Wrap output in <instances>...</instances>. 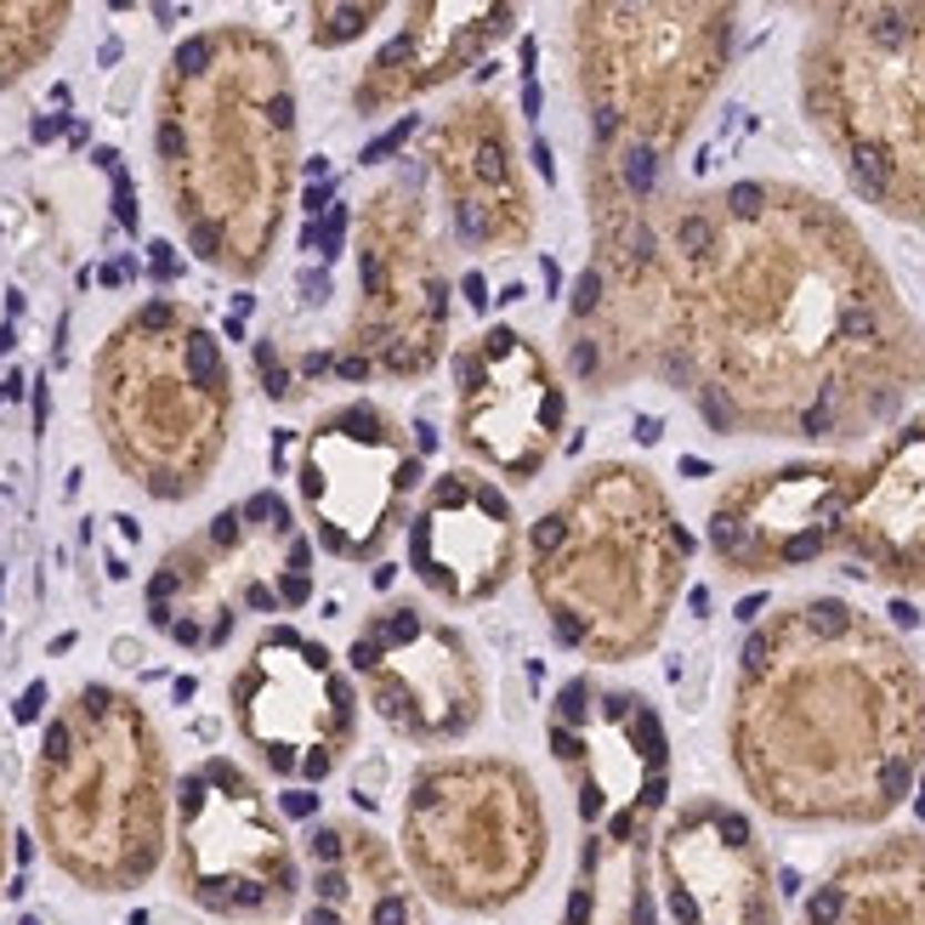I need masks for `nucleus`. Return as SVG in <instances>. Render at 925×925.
Segmentation results:
<instances>
[{
    "instance_id": "nucleus-1",
    "label": "nucleus",
    "mask_w": 925,
    "mask_h": 925,
    "mask_svg": "<svg viewBox=\"0 0 925 925\" xmlns=\"http://www.w3.org/2000/svg\"><path fill=\"white\" fill-rule=\"evenodd\" d=\"M664 380L693 393L715 431L852 437L897 415L925 375L868 245L823 200L733 182L721 200L675 205Z\"/></svg>"
},
{
    "instance_id": "nucleus-2",
    "label": "nucleus",
    "mask_w": 925,
    "mask_h": 925,
    "mask_svg": "<svg viewBox=\"0 0 925 925\" xmlns=\"http://www.w3.org/2000/svg\"><path fill=\"white\" fill-rule=\"evenodd\" d=\"M919 755V670L852 602L812 597L750 630L733 761L761 806L801 823H874L914 790Z\"/></svg>"
},
{
    "instance_id": "nucleus-3",
    "label": "nucleus",
    "mask_w": 925,
    "mask_h": 925,
    "mask_svg": "<svg viewBox=\"0 0 925 925\" xmlns=\"http://www.w3.org/2000/svg\"><path fill=\"white\" fill-rule=\"evenodd\" d=\"M154 171L187 251L227 278H262L302 182V91L256 23L176 40L154 91Z\"/></svg>"
},
{
    "instance_id": "nucleus-4",
    "label": "nucleus",
    "mask_w": 925,
    "mask_h": 925,
    "mask_svg": "<svg viewBox=\"0 0 925 925\" xmlns=\"http://www.w3.org/2000/svg\"><path fill=\"white\" fill-rule=\"evenodd\" d=\"M171 755L136 693L85 681L40 733L29 766L34 835L63 881L120 897L171 852Z\"/></svg>"
},
{
    "instance_id": "nucleus-5",
    "label": "nucleus",
    "mask_w": 925,
    "mask_h": 925,
    "mask_svg": "<svg viewBox=\"0 0 925 925\" xmlns=\"http://www.w3.org/2000/svg\"><path fill=\"white\" fill-rule=\"evenodd\" d=\"M688 551L693 540L659 482L642 466L602 460L533 522L528 579L562 648L619 664L659 642Z\"/></svg>"
},
{
    "instance_id": "nucleus-6",
    "label": "nucleus",
    "mask_w": 925,
    "mask_h": 925,
    "mask_svg": "<svg viewBox=\"0 0 925 925\" xmlns=\"http://www.w3.org/2000/svg\"><path fill=\"white\" fill-rule=\"evenodd\" d=\"M91 420L109 460L149 500H193L233 431V369L200 307L136 302L91 358Z\"/></svg>"
},
{
    "instance_id": "nucleus-7",
    "label": "nucleus",
    "mask_w": 925,
    "mask_h": 925,
    "mask_svg": "<svg viewBox=\"0 0 925 925\" xmlns=\"http://www.w3.org/2000/svg\"><path fill=\"white\" fill-rule=\"evenodd\" d=\"M551 823L533 777L506 755H431L409 772L398 857L415 892L455 914H500L533 892Z\"/></svg>"
},
{
    "instance_id": "nucleus-8",
    "label": "nucleus",
    "mask_w": 925,
    "mask_h": 925,
    "mask_svg": "<svg viewBox=\"0 0 925 925\" xmlns=\"http://www.w3.org/2000/svg\"><path fill=\"white\" fill-rule=\"evenodd\" d=\"M733 52L726 7H579L573 80L597 154H670L693 131Z\"/></svg>"
},
{
    "instance_id": "nucleus-9",
    "label": "nucleus",
    "mask_w": 925,
    "mask_h": 925,
    "mask_svg": "<svg viewBox=\"0 0 925 925\" xmlns=\"http://www.w3.org/2000/svg\"><path fill=\"white\" fill-rule=\"evenodd\" d=\"M313 597V546L278 495L216 511L165 551L149 579V624L182 653H216L245 613H289Z\"/></svg>"
},
{
    "instance_id": "nucleus-10",
    "label": "nucleus",
    "mask_w": 925,
    "mask_h": 925,
    "mask_svg": "<svg viewBox=\"0 0 925 925\" xmlns=\"http://www.w3.org/2000/svg\"><path fill=\"white\" fill-rule=\"evenodd\" d=\"M340 375L420 380L449 353V273L415 176L364 193L353 222V313Z\"/></svg>"
},
{
    "instance_id": "nucleus-11",
    "label": "nucleus",
    "mask_w": 925,
    "mask_h": 925,
    "mask_svg": "<svg viewBox=\"0 0 925 925\" xmlns=\"http://www.w3.org/2000/svg\"><path fill=\"white\" fill-rule=\"evenodd\" d=\"M171 881L216 919L267 925L302 903V857L278 806L233 755H205L171 790Z\"/></svg>"
},
{
    "instance_id": "nucleus-12",
    "label": "nucleus",
    "mask_w": 925,
    "mask_h": 925,
    "mask_svg": "<svg viewBox=\"0 0 925 925\" xmlns=\"http://www.w3.org/2000/svg\"><path fill=\"white\" fill-rule=\"evenodd\" d=\"M238 739L289 784H318L358 744V688L318 637L267 624L227 681Z\"/></svg>"
},
{
    "instance_id": "nucleus-13",
    "label": "nucleus",
    "mask_w": 925,
    "mask_h": 925,
    "mask_svg": "<svg viewBox=\"0 0 925 925\" xmlns=\"http://www.w3.org/2000/svg\"><path fill=\"white\" fill-rule=\"evenodd\" d=\"M420 489V449L393 409L369 398L324 409L296 455V495L335 562H375L409 522Z\"/></svg>"
},
{
    "instance_id": "nucleus-14",
    "label": "nucleus",
    "mask_w": 925,
    "mask_h": 925,
    "mask_svg": "<svg viewBox=\"0 0 925 925\" xmlns=\"http://www.w3.org/2000/svg\"><path fill=\"white\" fill-rule=\"evenodd\" d=\"M364 704L409 744H455L489 710V670L460 624L426 602H380L347 648Z\"/></svg>"
},
{
    "instance_id": "nucleus-15",
    "label": "nucleus",
    "mask_w": 925,
    "mask_h": 925,
    "mask_svg": "<svg viewBox=\"0 0 925 925\" xmlns=\"http://www.w3.org/2000/svg\"><path fill=\"white\" fill-rule=\"evenodd\" d=\"M546 744L573 784L586 830L608 846L648 841V823L670 795V739L642 693L568 681L546 715Z\"/></svg>"
},
{
    "instance_id": "nucleus-16",
    "label": "nucleus",
    "mask_w": 925,
    "mask_h": 925,
    "mask_svg": "<svg viewBox=\"0 0 925 925\" xmlns=\"http://www.w3.org/2000/svg\"><path fill=\"white\" fill-rule=\"evenodd\" d=\"M568 420L551 358L511 324L477 329L455 353V437L482 471L533 482Z\"/></svg>"
},
{
    "instance_id": "nucleus-17",
    "label": "nucleus",
    "mask_w": 925,
    "mask_h": 925,
    "mask_svg": "<svg viewBox=\"0 0 925 925\" xmlns=\"http://www.w3.org/2000/svg\"><path fill=\"white\" fill-rule=\"evenodd\" d=\"M420 165L437 182L449 227L477 256H511L533 238V187L517 154L506 103L489 91L460 96L420 131Z\"/></svg>"
},
{
    "instance_id": "nucleus-18",
    "label": "nucleus",
    "mask_w": 925,
    "mask_h": 925,
    "mask_svg": "<svg viewBox=\"0 0 925 925\" xmlns=\"http://www.w3.org/2000/svg\"><path fill=\"white\" fill-rule=\"evenodd\" d=\"M852 466H784L733 482L710 511V546L733 573L817 562L841 540Z\"/></svg>"
},
{
    "instance_id": "nucleus-19",
    "label": "nucleus",
    "mask_w": 925,
    "mask_h": 925,
    "mask_svg": "<svg viewBox=\"0 0 925 925\" xmlns=\"http://www.w3.org/2000/svg\"><path fill=\"white\" fill-rule=\"evenodd\" d=\"M409 528V568L415 579L449 608H477L506 591L522 557V528L511 500L482 471H444L426 489Z\"/></svg>"
},
{
    "instance_id": "nucleus-20",
    "label": "nucleus",
    "mask_w": 925,
    "mask_h": 925,
    "mask_svg": "<svg viewBox=\"0 0 925 925\" xmlns=\"http://www.w3.org/2000/svg\"><path fill=\"white\" fill-rule=\"evenodd\" d=\"M659 868L675 925H777L761 841L750 817L733 806L721 801L681 806L664 830Z\"/></svg>"
},
{
    "instance_id": "nucleus-21",
    "label": "nucleus",
    "mask_w": 925,
    "mask_h": 925,
    "mask_svg": "<svg viewBox=\"0 0 925 925\" xmlns=\"http://www.w3.org/2000/svg\"><path fill=\"white\" fill-rule=\"evenodd\" d=\"M517 12L500 0H415L398 12V29L353 80V114L380 120L420 103L426 91L460 80L511 34Z\"/></svg>"
},
{
    "instance_id": "nucleus-22",
    "label": "nucleus",
    "mask_w": 925,
    "mask_h": 925,
    "mask_svg": "<svg viewBox=\"0 0 925 925\" xmlns=\"http://www.w3.org/2000/svg\"><path fill=\"white\" fill-rule=\"evenodd\" d=\"M302 925H426L398 846L364 817H324L307 835Z\"/></svg>"
},
{
    "instance_id": "nucleus-23",
    "label": "nucleus",
    "mask_w": 925,
    "mask_h": 925,
    "mask_svg": "<svg viewBox=\"0 0 925 925\" xmlns=\"http://www.w3.org/2000/svg\"><path fill=\"white\" fill-rule=\"evenodd\" d=\"M835 546L863 562L857 573L925 586V420L908 426L874 466L852 471V500Z\"/></svg>"
},
{
    "instance_id": "nucleus-24",
    "label": "nucleus",
    "mask_w": 925,
    "mask_h": 925,
    "mask_svg": "<svg viewBox=\"0 0 925 925\" xmlns=\"http://www.w3.org/2000/svg\"><path fill=\"white\" fill-rule=\"evenodd\" d=\"M806 925H925V846L892 835L846 857L806 897Z\"/></svg>"
},
{
    "instance_id": "nucleus-25",
    "label": "nucleus",
    "mask_w": 925,
    "mask_h": 925,
    "mask_svg": "<svg viewBox=\"0 0 925 925\" xmlns=\"http://www.w3.org/2000/svg\"><path fill=\"white\" fill-rule=\"evenodd\" d=\"M562 925H659L648 892V846H608L591 835L562 903Z\"/></svg>"
},
{
    "instance_id": "nucleus-26",
    "label": "nucleus",
    "mask_w": 925,
    "mask_h": 925,
    "mask_svg": "<svg viewBox=\"0 0 925 925\" xmlns=\"http://www.w3.org/2000/svg\"><path fill=\"white\" fill-rule=\"evenodd\" d=\"M74 7L69 0H0V91L29 80L58 52Z\"/></svg>"
},
{
    "instance_id": "nucleus-27",
    "label": "nucleus",
    "mask_w": 925,
    "mask_h": 925,
    "mask_svg": "<svg viewBox=\"0 0 925 925\" xmlns=\"http://www.w3.org/2000/svg\"><path fill=\"white\" fill-rule=\"evenodd\" d=\"M307 18H313V40H318V45H347V40H358L375 18H386V7H313Z\"/></svg>"
},
{
    "instance_id": "nucleus-28",
    "label": "nucleus",
    "mask_w": 925,
    "mask_h": 925,
    "mask_svg": "<svg viewBox=\"0 0 925 925\" xmlns=\"http://www.w3.org/2000/svg\"><path fill=\"white\" fill-rule=\"evenodd\" d=\"M7 874H12V823H7V806H0V897H7Z\"/></svg>"
}]
</instances>
